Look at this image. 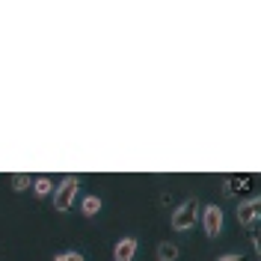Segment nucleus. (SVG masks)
Instances as JSON below:
<instances>
[{
    "label": "nucleus",
    "instance_id": "nucleus-1",
    "mask_svg": "<svg viewBox=\"0 0 261 261\" xmlns=\"http://www.w3.org/2000/svg\"><path fill=\"white\" fill-rule=\"evenodd\" d=\"M196 220H199V202H196V199L181 202L178 208L172 211V228H175V231H190V228L196 226Z\"/></svg>",
    "mask_w": 261,
    "mask_h": 261
},
{
    "label": "nucleus",
    "instance_id": "nucleus-2",
    "mask_svg": "<svg viewBox=\"0 0 261 261\" xmlns=\"http://www.w3.org/2000/svg\"><path fill=\"white\" fill-rule=\"evenodd\" d=\"M77 190H81V181L74 178V175L63 178V184H60V187H54V208H57V211H68V208L74 205V196H77Z\"/></svg>",
    "mask_w": 261,
    "mask_h": 261
},
{
    "label": "nucleus",
    "instance_id": "nucleus-3",
    "mask_svg": "<svg viewBox=\"0 0 261 261\" xmlns=\"http://www.w3.org/2000/svg\"><path fill=\"white\" fill-rule=\"evenodd\" d=\"M202 228H205L208 238H220L223 234V208L220 205L202 208Z\"/></svg>",
    "mask_w": 261,
    "mask_h": 261
},
{
    "label": "nucleus",
    "instance_id": "nucleus-4",
    "mask_svg": "<svg viewBox=\"0 0 261 261\" xmlns=\"http://www.w3.org/2000/svg\"><path fill=\"white\" fill-rule=\"evenodd\" d=\"M234 217H238V223L241 226H255L261 217V199L258 196H252V199H246V202H241L238 205V211H234Z\"/></svg>",
    "mask_w": 261,
    "mask_h": 261
},
{
    "label": "nucleus",
    "instance_id": "nucleus-5",
    "mask_svg": "<svg viewBox=\"0 0 261 261\" xmlns=\"http://www.w3.org/2000/svg\"><path fill=\"white\" fill-rule=\"evenodd\" d=\"M137 255V238H122L113 246V261H134Z\"/></svg>",
    "mask_w": 261,
    "mask_h": 261
},
{
    "label": "nucleus",
    "instance_id": "nucleus-6",
    "mask_svg": "<svg viewBox=\"0 0 261 261\" xmlns=\"http://www.w3.org/2000/svg\"><path fill=\"white\" fill-rule=\"evenodd\" d=\"M33 193L36 196H50L54 193V181L48 178V175H39V178H33Z\"/></svg>",
    "mask_w": 261,
    "mask_h": 261
},
{
    "label": "nucleus",
    "instance_id": "nucleus-7",
    "mask_svg": "<svg viewBox=\"0 0 261 261\" xmlns=\"http://www.w3.org/2000/svg\"><path fill=\"white\" fill-rule=\"evenodd\" d=\"M158 261H178V246L169 241L158 244Z\"/></svg>",
    "mask_w": 261,
    "mask_h": 261
},
{
    "label": "nucleus",
    "instance_id": "nucleus-8",
    "mask_svg": "<svg viewBox=\"0 0 261 261\" xmlns=\"http://www.w3.org/2000/svg\"><path fill=\"white\" fill-rule=\"evenodd\" d=\"M81 211H83V217H95V214L101 211V199H98V196H86L81 202Z\"/></svg>",
    "mask_w": 261,
    "mask_h": 261
},
{
    "label": "nucleus",
    "instance_id": "nucleus-9",
    "mask_svg": "<svg viewBox=\"0 0 261 261\" xmlns=\"http://www.w3.org/2000/svg\"><path fill=\"white\" fill-rule=\"evenodd\" d=\"M255 178V175H231V178H228V193H238V190H246V184H249V181Z\"/></svg>",
    "mask_w": 261,
    "mask_h": 261
},
{
    "label": "nucleus",
    "instance_id": "nucleus-10",
    "mask_svg": "<svg viewBox=\"0 0 261 261\" xmlns=\"http://www.w3.org/2000/svg\"><path fill=\"white\" fill-rule=\"evenodd\" d=\"M30 184H33V178L27 175V172H15V175H12V190H18V193L27 190Z\"/></svg>",
    "mask_w": 261,
    "mask_h": 261
},
{
    "label": "nucleus",
    "instance_id": "nucleus-11",
    "mask_svg": "<svg viewBox=\"0 0 261 261\" xmlns=\"http://www.w3.org/2000/svg\"><path fill=\"white\" fill-rule=\"evenodd\" d=\"M54 261H83V255H81V252H74V249H68V252L54 255Z\"/></svg>",
    "mask_w": 261,
    "mask_h": 261
},
{
    "label": "nucleus",
    "instance_id": "nucleus-12",
    "mask_svg": "<svg viewBox=\"0 0 261 261\" xmlns=\"http://www.w3.org/2000/svg\"><path fill=\"white\" fill-rule=\"evenodd\" d=\"M217 261H244V255H238V252H226V255H220Z\"/></svg>",
    "mask_w": 261,
    "mask_h": 261
}]
</instances>
